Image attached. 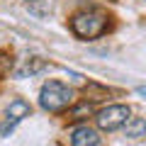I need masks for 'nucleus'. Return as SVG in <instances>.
Wrapping results in <instances>:
<instances>
[{
    "label": "nucleus",
    "mask_w": 146,
    "mask_h": 146,
    "mask_svg": "<svg viewBox=\"0 0 146 146\" xmlns=\"http://www.w3.org/2000/svg\"><path fill=\"white\" fill-rule=\"evenodd\" d=\"M71 29L80 39H95L107 29V15L100 10H80L71 17Z\"/></svg>",
    "instance_id": "f257e3e1"
},
{
    "label": "nucleus",
    "mask_w": 146,
    "mask_h": 146,
    "mask_svg": "<svg viewBox=\"0 0 146 146\" xmlns=\"http://www.w3.org/2000/svg\"><path fill=\"white\" fill-rule=\"evenodd\" d=\"M73 100V90L68 85L58 83V80H49L42 85V93H39V105H42L46 112H61L71 105Z\"/></svg>",
    "instance_id": "f03ea898"
},
{
    "label": "nucleus",
    "mask_w": 146,
    "mask_h": 146,
    "mask_svg": "<svg viewBox=\"0 0 146 146\" xmlns=\"http://www.w3.org/2000/svg\"><path fill=\"white\" fill-rule=\"evenodd\" d=\"M129 107L127 105H110V107L100 110L98 115H95V122H98L100 129L105 131H115L119 129V127H124L127 122H129Z\"/></svg>",
    "instance_id": "7ed1b4c3"
},
{
    "label": "nucleus",
    "mask_w": 146,
    "mask_h": 146,
    "mask_svg": "<svg viewBox=\"0 0 146 146\" xmlns=\"http://www.w3.org/2000/svg\"><path fill=\"white\" fill-rule=\"evenodd\" d=\"M29 112H32L29 102H25V100H12L10 107L5 110V119L0 122V134H10L25 117H29Z\"/></svg>",
    "instance_id": "20e7f679"
},
{
    "label": "nucleus",
    "mask_w": 146,
    "mask_h": 146,
    "mask_svg": "<svg viewBox=\"0 0 146 146\" xmlns=\"http://www.w3.org/2000/svg\"><path fill=\"white\" fill-rule=\"evenodd\" d=\"M71 146H100V136L93 127H76L71 131Z\"/></svg>",
    "instance_id": "39448f33"
},
{
    "label": "nucleus",
    "mask_w": 146,
    "mask_h": 146,
    "mask_svg": "<svg viewBox=\"0 0 146 146\" xmlns=\"http://www.w3.org/2000/svg\"><path fill=\"white\" fill-rule=\"evenodd\" d=\"M124 131L129 139H146V119L144 117H134L124 124Z\"/></svg>",
    "instance_id": "423d86ee"
},
{
    "label": "nucleus",
    "mask_w": 146,
    "mask_h": 146,
    "mask_svg": "<svg viewBox=\"0 0 146 146\" xmlns=\"http://www.w3.org/2000/svg\"><path fill=\"white\" fill-rule=\"evenodd\" d=\"M12 63H15V58H12L10 51H0V80L12 71Z\"/></svg>",
    "instance_id": "0eeeda50"
},
{
    "label": "nucleus",
    "mask_w": 146,
    "mask_h": 146,
    "mask_svg": "<svg viewBox=\"0 0 146 146\" xmlns=\"http://www.w3.org/2000/svg\"><path fill=\"white\" fill-rule=\"evenodd\" d=\"M42 68H44V63H42V61H36V58H34V63H27V66H25V68H22V71H20V76H27V73H29V76H32V73L42 71Z\"/></svg>",
    "instance_id": "6e6552de"
},
{
    "label": "nucleus",
    "mask_w": 146,
    "mask_h": 146,
    "mask_svg": "<svg viewBox=\"0 0 146 146\" xmlns=\"http://www.w3.org/2000/svg\"><path fill=\"white\" fill-rule=\"evenodd\" d=\"M29 3H36V0H29Z\"/></svg>",
    "instance_id": "1a4fd4ad"
}]
</instances>
